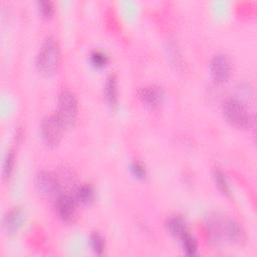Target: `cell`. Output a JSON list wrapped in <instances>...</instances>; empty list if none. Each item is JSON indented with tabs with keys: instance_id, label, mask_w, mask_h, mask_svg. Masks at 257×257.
I'll use <instances>...</instances> for the list:
<instances>
[{
	"instance_id": "obj_1",
	"label": "cell",
	"mask_w": 257,
	"mask_h": 257,
	"mask_svg": "<svg viewBox=\"0 0 257 257\" xmlns=\"http://www.w3.org/2000/svg\"><path fill=\"white\" fill-rule=\"evenodd\" d=\"M60 62V48L57 40L48 36L42 42L39 51L36 55V67L37 69L46 75L52 74L58 68Z\"/></svg>"
},
{
	"instance_id": "obj_2",
	"label": "cell",
	"mask_w": 257,
	"mask_h": 257,
	"mask_svg": "<svg viewBox=\"0 0 257 257\" xmlns=\"http://www.w3.org/2000/svg\"><path fill=\"white\" fill-rule=\"evenodd\" d=\"M55 113L62 121L65 128L74 125L78 113V102L76 95L72 91L64 89L59 93Z\"/></svg>"
},
{
	"instance_id": "obj_3",
	"label": "cell",
	"mask_w": 257,
	"mask_h": 257,
	"mask_svg": "<svg viewBox=\"0 0 257 257\" xmlns=\"http://www.w3.org/2000/svg\"><path fill=\"white\" fill-rule=\"evenodd\" d=\"M223 113L227 121L238 128L251 125L252 117L247 106L237 98H229L224 102Z\"/></svg>"
},
{
	"instance_id": "obj_4",
	"label": "cell",
	"mask_w": 257,
	"mask_h": 257,
	"mask_svg": "<svg viewBox=\"0 0 257 257\" xmlns=\"http://www.w3.org/2000/svg\"><path fill=\"white\" fill-rule=\"evenodd\" d=\"M65 126L56 113L46 115L40 124V134L48 146L54 147L59 144Z\"/></svg>"
},
{
	"instance_id": "obj_5",
	"label": "cell",
	"mask_w": 257,
	"mask_h": 257,
	"mask_svg": "<svg viewBox=\"0 0 257 257\" xmlns=\"http://www.w3.org/2000/svg\"><path fill=\"white\" fill-rule=\"evenodd\" d=\"M35 187L38 193L46 198L57 197L62 193V189L56 175L47 171H41L36 175Z\"/></svg>"
},
{
	"instance_id": "obj_6",
	"label": "cell",
	"mask_w": 257,
	"mask_h": 257,
	"mask_svg": "<svg viewBox=\"0 0 257 257\" xmlns=\"http://www.w3.org/2000/svg\"><path fill=\"white\" fill-rule=\"evenodd\" d=\"M210 71L215 81H226L231 74V62L228 56L223 53L216 54L211 60Z\"/></svg>"
},
{
	"instance_id": "obj_7",
	"label": "cell",
	"mask_w": 257,
	"mask_h": 257,
	"mask_svg": "<svg viewBox=\"0 0 257 257\" xmlns=\"http://www.w3.org/2000/svg\"><path fill=\"white\" fill-rule=\"evenodd\" d=\"M76 200L73 195L68 193H61L56 197L55 208L58 216L65 222H70L75 216Z\"/></svg>"
},
{
	"instance_id": "obj_8",
	"label": "cell",
	"mask_w": 257,
	"mask_h": 257,
	"mask_svg": "<svg viewBox=\"0 0 257 257\" xmlns=\"http://www.w3.org/2000/svg\"><path fill=\"white\" fill-rule=\"evenodd\" d=\"M139 97L146 106L156 108L163 103L165 91L160 85L151 84L140 89Z\"/></svg>"
},
{
	"instance_id": "obj_9",
	"label": "cell",
	"mask_w": 257,
	"mask_h": 257,
	"mask_svg": "<svg viewBox=\"0 0 257 257\" xmlns=\"http://www.w3.org/2000/svg\"><path fill=\"white\" fill-rule=\"evenodd\" d=\"M25 216L19 207H14L4 215L2 219V227L7 234H15L22 226Z\"/></svg>"
},
{
	"instance_id": "obj_10",
	"label": "cell",
	"mask_w": 257,
	"mask_h": 257,
	"mask_svg": "<svg viewBox=\"0 0 257 257\" xmlns=\"http://www.w3.org/2000/svg\"><path fill=\"white\" fill-rule=\"evenodd\" d=\"M167 228H168L169 232L174 237H176L180 240L185 234H187L189 232L188 228H187L186 221L181 216H178V215L171 216V217L168 218Z\"/></svg>"
},
{
	"instance_id": "obj_11",
	"label": "cell",
	"mask_w": 257,
	"mask_h": 257,
	"mask_svg": "<svg viewBox=\"0 0 257 257\" xmlns=\"http://www.w3.org/2000/svg\"><path fill=\"white\" fill-rule=\"evenodd\" d=\"M221 230L222 233H224V235H226V237L232 242H240L243 240V231L240 226L233 220L222 221Z\"/></svg>"
},
{
	"instance_id": "obj_12",
	"label": "cell",
	"mask_w": 257,
	"mask_h": 257,
	"mask_svg": "<svg viewBox=\"0 0 257 257\" xmlns=\"http://www.w3.org/2000/svg\"><path fill=\"white\" fill-rule=\"evenodd\" d=\"M74 198L77 203L82 205H89L94 200V189L91 184H82L76 188Z\"/></svg>"
},
{
	"instance_id": "obj_13",
	"label": "cell",
	"mask_w": 257,
	"mask_h": 257,
	"mask_svg": "<svg viewBox=\"0 0 257 257\" xmlns=\"http://www.w3.org/2000/svg\"><path fill=\"white\" fill-rule=\"evenodd\" d=\"M104 96L109 105L114 106L117 103V81L114 74H109L104 84Z\"/></svg>"
},
{
	"instance_id": "obj_14",
	"label": "cell",
	"mask_w": 257,
	"mask_h": 257,
	"mask_svg": "<svg viewBox=\"0 0 257 257\" xmlns=\"http://www.w3.org/2000/svg\"><path fill=\"white\" fill-rule=\"evenodd\" d=\"M213 179L215 181L216 186L218 187V189L226 196H230L231 195V190H230V186L228 183V180L226 178V176L224 175V173L219 170V169H215L213 172Z\"/></svg>"
},
{
	"instance_id": "obj_15",
	"label": "cell",
	"mask_w": 257,
	"mask_h": 257,
	"mask_svg": "<svg viewBox=\"0 0 257 257\" xmlns=\"http://www.w3.org/2000/svg\"><path fill=\"white\" fill-rule=\"evenodd\" d=\"M181 242H182L183 250L188 256H193L197 253V250H198L197 240L189 232L181 238Z\"/></svg>"
},
{
	"instance_id": "obj_16",
	"label": "cell",
	"mask_w": 257,
	"mask_h": 257,
	"mask_svg": "<svg viewBox=\"0 0 257 257\" xmlns=\"http://www.w3.org/2000/svg\"><path fill=\"white\" fill-rule=\"evenodd\" d=\"M90 246L92 248V251L97 254L101 255L105 250V241L102 235L98 232H93L89 237Z\"/></svg>"
},
{
	"instance_id": "obj_17",
	"label": "cell",
	"mask_w": 257,
	"mask_h": 257,
	"mask_svg": "<svg viewBox=\"0 0 257 257\" xmlns=\"http://www.w3.org/2000/svg\"><path fill=\"white\" fill-rule=\"evenodd\" d=\"M14 161H15V153L13 150H9L4 158L3 162V169H2V175L3 179L7 180L12 174L13 167H14Z\"/></svg>"
},
{
	"instance_id": "obj_18",
	"label": "cell",
	"mask_w": 257,
	"mask_h": 257,
	"mask_svg": "<svg viewBox=\"0 0 257 257\" xmlns=\"http://www.w3.org/2000/svg\"><path fill=\"white\" fill-rule=\"evenodd\" d=\"M89 58H90V62L92 63V65H94L96 67H102L108 61V56L104 52H102L100 50L92 51L90 53Z\"/></svg>"
},
{
	"instance_id": "obj_19",
	"label": "cell",
	"mask_w": 257,
	"mask_h": 257,
	"mask_svg": "<svg viewBox=\"0 0 257 257\" xmlns=\"http://www.w3.org/2000/svg\"><path fill=\"white\" fill-rule=\"evenodd\" d=\"M38 9L41 15L45 18H48L52 16L54 12V5L50 0H40L37 2Z\"/></svg>"
},
{
	"instance_id": "obj_20",
	"label": "cell",
	"mask_w": 257,
	"mask_h": 257,
	"mask_svg": "<svg viewBox=\"0 0 257 257\" xmlns=\"http://www.w3.org/2000/svg\"><path fill=\"white\" fill-rule=\"evenodd\" d=\"M131 171L133 172V174L138 177V178H144L147 174V170L146 167L140 163V162H134L131 165Z\"/></svg>"
}]
</instances>
